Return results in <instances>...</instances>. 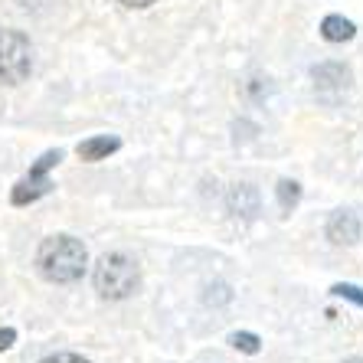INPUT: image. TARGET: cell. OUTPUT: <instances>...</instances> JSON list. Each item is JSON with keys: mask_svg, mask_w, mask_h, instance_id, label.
I'll return each instance as SVG.
<instances>
[{"mask_svg": "<svg viewBox=\"0 0 363 363\" xmlns=\"http://www.w3.org/2000/svg\"><path fill=\"white\" fill-rule=\"evenodd\" d=\"M311 79H314V89H318V95H324V99H337V95H344L347 89H350V69L344 66V62H321V66L311 69Z\"/></svg>", "mask_w": 363, "mask_h": 363, "instance_id": "4", "label": "cell"}, {"mask_svg": "<svg viewBox=\"0 0 363 363\" xmlns=\"http://www.w3.org/2000/svg\"><path fill=\"white\" fill-rule=\"evenodd\" d=\"M118 147H121V138H115V135L89 138V141L79 144V157H82V161H89V164H95V161H105V157H108V154H115Z\"/></svg>", "mask_w": 363, "mask_h": 363, "instance_id": "8", "label": "cell"}, {"mask_svg": "<svg viewBox=\"0 0 363 363\" xmlns=\"http://www.w3.org/2000/svg\"><path fill=\"white\" fill-rule=\"evenodd\" d=\"M229 213L239 216V220H255V213H259V194H255V186L249 184H236L229 186Z\"/></svg>", "mask_w": 363, "mask_h": 363, "instance_id": "7", "label": "cell"}, {"mask_svg": "<svg viewBox=\"0 0 363 363\" xmlns=\"http://www.w3.org/2000/svg\"><path fill=\"white\" fill-rule=\"evenodd\" d=\"M229 344L236 347V350H242V354H259V350H262V340L255 337V334H249V330H236V334L229 337Z\"/></svg>", "mask_w": 363, "mask_h": 363, "instance_id": "11", "label": "cell"}, {"mask_svg": "<svg viewBox=\"0 0 363 363\" xmlns=\"http://www.w3.org/2000/svg\"><path fill=\"white\" fill-rule=\"evenodd\" d=\"M275 194H279V206L281 213H291L301 203V184H295V180H279V186H275Z\"/></svg>", "mask_w": 363, "mask_h": 363, "instance_id": "10", "label": "cell"}, {"mask_svg": "<svg viewBox=\"0 0 363 363\" xmlns=\"http://www.w3.org/2000/svg\"><path fill=\"white\" fill-rule=\"evenodd\" d=\"M330 295H337V298H347V301H354L363 308V291L357 285H334L330 288Z\"/></svg>", "mask_w": 363, "mask_h": 363, "instance_id": "12", "label": "cell"}, {"mask_svg": "<svg viewBox=\"0 0 363 363\" xmlns=\"http://www.w3.org/2000/svg\"><path fill=\"white\" fill-rule=\"evenodd\" d=\"M328 239L334 245H354L360 239V220L350 210H337L328 220Z\"/></svg>", "mask_w": 363, "mask_h": 363, "instance_id": "5", "label": "cell"}, {"mask_svg": "<svg viewBox=\"0 0 363 363\" xmlns=\"http://www.w3.org/2000/svg\"><path fill=\"white\" fill-rule=\"evenodd\" d=\"M40 363H89V360L79 357V354H52V357H46V360H40Z\"/></svg>", "mask_w": 363, "mask_h": 363, "instance_id": "14", "label": "cell"}, {"mask_svg": "<svg viewBox=\"0 0 363 363\" xmlns=\"http://www.w3.org/2000/svg\"><path fill=\"white\" fill-rule=\"evenodd\" d=\"M354 33H357V26L350 20H344L340 13H330V17L321 20V36L328 43H347V40H354Z\"/></svg>", "mask_w": 363, "mask_h": 363, "instance_id": "9", "label": "cell"}, {"mask_svg": "<svg viewBox=\"0 0 363 363\" xmlns=\"http://www.w3.org/2000/svg\"><path fill=\"white\" fill-rule=\"evenodd\" d=\"M85 265H89V252L72 236H50L40 245V252H36V269L52 285H72V281H79Z\"/></svg>", "mask_w": 363, "mask_h": 363, "instance_id": "1", "label": "cell"}, {"mask_svg": "<svg viewBox=\"0 0 363 363\" xmlns=\"http://www.w3.org/2000/svg\"><path fill=\"white\" fill-rule=\"evenodd\" d=\"M141 285V269L131 255L125 252H108L101 255L95 265V291L105 301H125L131 298Z\"/></svg>", "mask_w": 363, "mask_h": 363, "instance_id": "2", "label": "cell"}, {"mask_svg": "<svg viewBox=\"0 0 363 363\" xmlns=\"http://www.w3.org/2000/svg\"><path fill=\"white\" fill-rule=\"evenodd\" d=\"M125 7H131V10H144V7H151L154 0H121Z\"/></svg>", "mask_w": 363, "mask_h": 363, "instance_id": "16", "label": "cell"}, {"mask_svg": "<svg viewBox=\"0 0 363 363\" xmlns=\"http://www.w3.org/2000/svg\"><path fill=\"white\" fill-rule=\"evenodd\" d=\"M347 363H363V360H357V357H354V360H347Z\"/></svg>", "mask_w": 363, "mask_h": 363, "instance_id": "17", "label": "cell"}, {"mask_svg": "<svg viewBox=\"0 0 363 363\" xmlns=\"http://www.w3.org/2000/svg\"><path fill=\"white\" fill-rule=\"evenodd\" d=\"M33 69V46L20 30H0V82L20 85Z\"/></svg>", "mask_w": 363, "mask_h": 363, "instance_id": "3", "label": "cell"}, {"mask_svg": "<svg viewBox=\"0 0 363 363\" xmlns=\"http://www.w3.org/2000/svg\"><path fill=\"white\" fill-rule=\"evenodd\" d=\"M229 298H233V295H229V288H226V285H210V295H206V304H213V301H216V304H226Z\"/></svg>", "mask_w": 363, "mask_h": 363, "instance_id": "13", "label": "cell"}, {"mask_svg": "<svg viewBox=\"0 0 363 363\" xmlns=\"http://www.w3.org/2000/svg\"><path fill=\"white\" fill-rule=\"evenodd\" d=\"M52 190V180L50 177H36V174H26L23 180H17V186L10 190V203L13 206H30L36 203L40 196H46Z\"/></svg>", "mask_w": 363, "mask_h": 363, "instance_id": "6", "label": "cell"}, {"mask_svg": "<svg viewBox=\"0 0 363 363\" xmlns=\"http://www.w3.org/2000/svg\"><path fill=\"white\" fill-rule=\"evenodd\" d=\"M17 344V330L13 328H0V350H10Z\"/></svg>", "mask_w": 363, "mask_h": 363, "instance_id": "15", "label": "cell"}]
</instances>
